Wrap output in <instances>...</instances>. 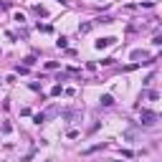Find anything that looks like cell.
I'll list each match as a JSON object with an SVG mask.
<instances>
[{
	"label": "cell",
	"mask_w": 162,
	"mask_h": 162,
	"mask_svg": "<svg viewBox=\"0 0 162 162\" xmlns=\"http://www.w3.org/2000/svg\"><path fill=\"white\" fill-rule=\"evenodd\" d=\"M152 43H154V46H162V36H157V38L152 41Z\"/></svg>",
	"instance_id": "cell-9"
},
{
	"label": "cell",
	"mask_w": 162,
	"mask_h": 162,
	"mask_svg": "<svg viewBox=\"0 0 162 162\" xmlns=\"http://www.w3.org/2000/svg\"><path fill=\"white\" fill-rule=\"evenodd\" d=\"M139 119H142L144 127H152L154 122H157V114H152V111H142V117H139Z\"/></svg>",
	"instance_id": "cell-2"
},
{
	"label": "cell",
	"mask_w": 162,
	"mask_h": 162,
	"mask_svg": "<svg viewBox=\"0 0 162 162\" xmlns=\"http://www.w3.org/2000/svg\"><path fill=\"white\" fill-rule=\"evenodd\" d=\"M36 15H41V18H46V15H48V13H46V8H43V5H36Z\"/></svg>",
	"instance_id": "cell-4"
},
{
	"label": "cell",
	"mask_w": 162,
	"mask_h": 162,
	"mask_svg": "<svg viewBox=\"0 0 162 162\" xmlns=\"http://www.w3.org/2000/svg\"><path fill=\"white\" fill-rule=\"evenodd\" d=\"M99 101H101V107H114V96H111V94H104Z\"/></svg>",
	"instance_id": "cell-3"
},
{
	"label": "cell",
	"mask_w": 162,
	"mask_h": 162,
	"mask_svg": "<svg viewBox=\"0 0 162 162\" xmlns=\"http://www.w3.org/2000/svg\"><path fill=\"white\" fill-rule=\"evenodd\" d=\"M56 46H58V48H66V46H68V38H63V36H61L58 41H56Z\"/></svg>",
	"instance_id": "cell-5"
},
{
	"label": "cell",
	"mask_w": 162,
	"mask_h": 162,
	"mask_svg": "<svg viewBox=\"0 0 162 162\" xmlns=\"http://www.w3.org/2000/svg\"><path fill=\"white\" fill-rule=\"evenodd\" d=\"M114 43H117V38H114V36H107V38H99L94 46L101 51V48H109V46H114Z\"/></svg>",
	"instance_id": "cell-1"
},
{
	"label": "cell",
	"mask_w": 162,
	"mask_h": 162,
	"mask_svg": "<svg viewBox=\"0 0 162 162\" xmlns=\"http://www.w3.org/2000/svg\"><path fill=\"white\" fill-rule=\"evenodd\" d=\"M33 63H36V58H33V56H28V58H25V63H23V66H28V68H31V66H33Z\"/></svg>",
	"instance_id": "cell-7"
},
{
	"label": "cell",
	"mask_w": 162,
	"mask_h": 162,
	"mask_svg": "<svg viewBox=\"0 0 162 162\" xmlns=\"http://www.w3.org/2000/svg\"><path fill=\"white\" fill-rule=\"evenodd\" d=\"M46 117H48V114H36V117H33V122H36V124H43Z\"/></svg>",
	"instance_id": "cell-6"
},
{
	"label": "cell",
	"mask_w": 162,
	"mask_h": 162,
	"mask_svg": "<svg viewBox=\"0 0 162 162\" xmlns=\"http://www.w3.org/2000/svg\"><path fill=\"white\" fill-rule=\"evenodd\" d=\"M61 91H63V89H61V84H56V86H53V91H51V94H53V96H58V94H61Z\"/></svg>",
	"instance_id": "cell-8"
}]
</instances>
